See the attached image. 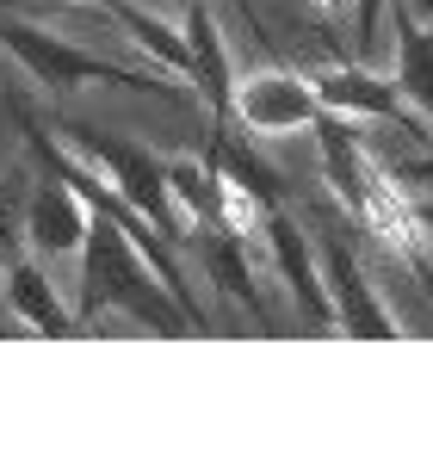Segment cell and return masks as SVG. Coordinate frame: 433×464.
<instances>
[{"label": "cell", "mask_w": 433, "mask_h": 464, "mask_svg": "<svg viewBox=\"0 0 433 464\" xmlns=\"http://www.w3.org/2000/svg\"><path fill=\"white\" fill-rule=\"evenodd\" d=\"M100 310H130L155 334H186L192 328L186 304L161 285V273H149V254L137 248V236L106 211H93L87 248H81V304H74L81 328L100 316Z\"/></svg>", "instance_id": "cell-1"}, {"label": "cell", "mask_w": 433, "mask_h": 464, "mask_svg": "<svg viewBox=\"0 0 433 464\" xmlns=\"http://www.w3.org/2000/svg\"><path fill=\"white\" fill-rule=\"evenodd\" d=\"M322 279H328V297H334V316H341V334H360V341H397L402 328L397 316L384 310V297L371 291L365 279L360 254L353 242H341V236H322Z\"/></svg>", "instance_id": "cell-6"}, {"label": "cell", "mask_w": 433, "mask_h": 464, "mask_svg": "<svg viewBox=\"0 0 433 464\" xmlns=\"http://www.w3.org/2000/svg\"><path fill=\"white\" fill-rule=\"evenodd\" d=\"M384 174L397 179V192H402V186L433 192V149H428V155H384Z\"/></svg>", "instance_id": "cell-14"}, {"label": "cell", "mask_w": 433, "mask_h": 464, "mask_svg": "<svg viewBox=\"0 0 433 464\" xmlns=\"http://www.w3.org/2000/svg\"><path fill=\"white\" fill-rule=\"evenodd\" d=\"M198 254H205V273L216 279V291L236 297V304L254 316L260 334H273V316H266V304H260L254 260H248V248H242V236H236V223H198Z\"/></svg>", "instance_id": "cell-11"}, {"label": "cell", "mask_w": 433, "mask_h": 464, "mask_svg": "<svg viewBox=\"0 0 433 464\" xmlns=\"http://www.w3.org/2000/svg\"><path fill=\"white\" fill-rule=\"evenodd\" d=\"M316 100L322 111H341V118H378V124H402L415 137H428V118L409 111L397 81H378L365 63H341V69L316 74Z\"/></svg>", "instance_id": "cell-7"}, {"label": "cell", "mask_w": 433, "mask_h": 464, "mask_svg": "<svg viewBox=\"0 0 433 464\" xmlns=\"http://www.w3.org/2000/svg\"><path fill=\"white\" fill-rule=\"evenodd\" d=\"M6 310L19 322H32V334H50V341H69V334H87L81 316H74L69 304L56 297V285L43 279V266H37L32 254H6Z\"/></svg>", "instance_id": "cell-10"}, {"label": "cell", "mask_w": 433, "mask_h": 464, "mask_svg": "<svg viewBox=\"0 0 433 464\" xmlns=\"http://www.w3.org/2000/svg\"><path fill=\"white\" fill-rule=\"evenodd\" d=\"M19 229H25V248L32 254H81L87 248V229H93V205L74 192L69 179L43 174L32 186V198H25V217H19Z\"/></svg>", "instance_id": "cell-8"}, {"label": "cell", "mask_w": 433, "mask_h": 464, "mask_svg": "<svg viewBox=\"0 0 433 464\" xmlns=\"http://www.w3.org/2000/svg\"><path fill=\"white\" fill-rule=\"evenodd\" d=\"M56 130L69 137L74 149H87V161H100L106 168V179L137 205V211L168 236V242H180V211H174V186H168V161L155 155V149L130 143V137H111V130H100V124H87V118H56Z\"/></svg>", "instance_id": "cell-3"}, {"label": "cell", "mask_w": 433, "mask_h": 464, "mask_svg": "<svg viewBox=\"0 0 433 464\" xmlns=\"http://www.w3.org/2000/svg\"><path fill=\"white\" fill-rule=\"evenodd\" d=\"M384 6H390V0H353V44H371V37H378V19H384Z\"/></svg>", "instance_id": "cell-15"}, {"label": "cell", "mask_w": 433, "mask_h": 464, "mask_svg": "<svg viewBox=\"0 0 433 464\" xmlns=\"http://www.w3.org/2000/svg\"><path fill=\"white\" fill-rule=\"evenodd\" d=\"M100 6H106L111 19H118L124 32L137 37V50H149V56H155V63H161L168 74H180V81L192 74V50H186V32L161 25V19H155V13H143L137 0H100Z\"/></svg>", "instance_id": "cell-13"}, {"label": "cell", "mask_w": 433, "mask_h": 464, "mask_svg": "<svg viewBox=\"0 0 433 464\" xmlns=\"http://www.w3.org/2000/svg\"><path fill=\"white\" fill-rule=\"evenodd\" d=\"M390 6H397V87L433 130V25L415 19L409 0H390Z\"/></svg>", "instance_id": "cell-12"}, {"label": "cell", "mask_w": 433, "mask_h": 464, "mask_svg": "<svg viewBox=\"0 0 433 464\" xmlns=\"http://www.w3.org/2000/svg\"><path fill=\"white\" fill-rule=\"evenodd\" d=\"M322 118V100H316V81L291 69H266V74H236V111L229 124H242L254 137H285V130H303Z\"/></svg>", "instance_id": "cell-5"}, {"label": "cell", "mask_w": 433, "mask_h": 464, "mask_svg": "<svg viewBox=\"0 0 433 464\" xmlns=\"http://www.w3.org/2000/svg\"><path fill=\"white\" fill-rule=\"evenodd\" d=\"M186 50H192V87H198V100L211 111V124H229V111H236V63H229V44L216 32V13L211 0H186Z\"/></svg>", "instance_id": "cell-9"}, {"label": "cell", "mask_w": 433, "mask_h": 464, "mask_svg": "<svg viewBox=\"0 0 433 464\" xmlns=\"http://www.w3.org/2000/svg\"><path fill=\"white\" fill-rule=\"evenodd\" d=\"M409 6H415V19H428V25H433V0H409Z\"/></svg>", "instance_id": "cell-17"}, {"label": "cell", "mask_w": 433, "mask_h": 464, "mask_svg": "<svg viewBox=\"0 0 433 464\" xmlns=\"http://www.w3.org/2000/svg\"><path fill=\"white\" fill-rule=\"evenodd\" d=\"M0 254H13V205L0 198Z\"/></svg>", "instance_id": "cell-16"}, {"label": "cell", "mask_w": 433, "mask_h": 464, "mask_svg": "<svg viewBox=\"0 0 433 464\" xmlns=\"http://www.w3.org/2000/svg\"><path fill=\"white\" fill-rule=\"evenodd\" d=\"M260 229H266V248H273V266L285 279L297 316L310 322V334H341V316H334V297H328L322 279V254L310 248V236L297 229V217L285 205H266L260 211Z\"/></svg>", "instance_id": "cell-4"}, {"label": "cell", "mask_w": 433, "mask_h": 464, "mask_svg": "<svg viewBox=\"0 0 433 464\" xmlns=\"http://www.w3.org/2000/svg\"><path fill=\"white\" fill-rule=\"evenodd\" d=\"M0 50H13V56H19V69L32 74L37 87H50V93H74V87H118V93H155V100H174V106L192 100V93L180 87V74H174V81H161V74L106 63V56L81 50V44H69V37H56V32H43V25H32V19H19L6 0H0Z\"/></svg>", "instance_id": "cell-2"}]
</instances>
